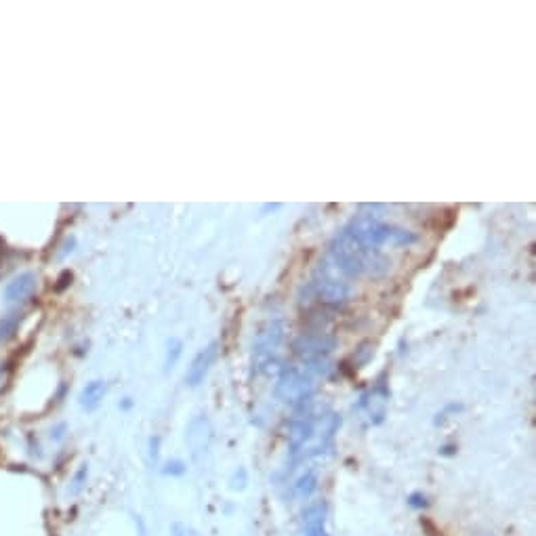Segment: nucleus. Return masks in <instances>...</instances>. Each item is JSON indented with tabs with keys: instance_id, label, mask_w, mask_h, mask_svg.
<instances>
[{
	"instance_id": "f257e3e1",
	"label": "nucleus",
	"mask_w": 536,
	"mask_h": 536,
	"mask_svg": "<svg viewBox=\"0 0 536 536\" xmlns=\"http://www.w3.org/2000/svg\"><path fill=\"white\" fill-rule=\"evenodd\" d=\"M355 244L370 253H379L383 244L389 246H412L419 242V236L400 225L383 223L379 215L373 213H362L349 221V225L343 229Z\"/></svg>"
},
{
	"instance_id": "f03ea898",
	"label": "nucleus",
	"mask_w": 536,
	"mask_h": 536,
	"mask_svg": "<svg viewBox=\"0 0 536 536\" xmlns=\"http://www.w3.org/2000/svg\"><path fill=\"white\" fill-rule=\"evenodd\" d=\"M331 261L335 265V271H341L347 278L358 276H381L389 269V259H385L381 253H370L355 244L347 234H339L328 249Z\"/></svg>"
},
{
	"instance_id": "7ed1b4c3",
	"label": "nucleus",
	"mask_w": 536,
	"mask_h": 536,
	"mask_svg": "<svg viewBox=\"0 0 536 536\" xmlns=\"http://www.w3.org/2000/svg\"><path fill=\"white\" fill-rule=\"evenodd\" d=\"M284 320H271L267 322L261 333L257 335L255 347H253V368L259 375H278L282 370V362H280V347L284 341Z\"/></svg>"
},
{
	"instance_id": "20e7f679",
	"label": "nucleus",
	"mask_w": 536,
	"mask_h": 536,
	"mask_svg": "<svg viewBox=\"0 0 536 536\" xmlns=\"http://www.w3.org/2000/svg\"><path fill=\"white\" fill-rule=\"evenodd\" d=\"M274 391L280 402L299 406L313 398L316 379L309 373H305V370H299L295 366H282V370L278 373V379H276Z\"/></svg>"
},
{
	"instance_id": "39448f33",
	"label": "nucleus",
	"mask_w": 536,
	"mask_h": 536,
	"mask_svg": "<svg viewBox=\"0 0 536 536\" xmlns=\"http://www.w3.org/2000/svg\"><path fill=\"white\" fill-rule=\"evenodd\" d=\"M337 349V337L326 333V331H309L301 333L293 341V351L299 355L303 362H318V360H328L333 351Z\"/></svg>"
},
{
	"instance_id": "423d86ee",
	"label": "nucleus",
	"mask_w": 536,
	"mask_h": 536,
	"mask_svg": "<svg viewBox=\"0 0 536 536\" xmlns=\"http://www.w3.org/2000/svg\"><path fill=\"white\" fill-rule=\"evenodd\" d=\"M309 293L313 295V299H318L322 305L333 307V309H341L345 307V303L349 301V286L337 278H328L322 276L318 280H313L309 284Z\"/></svg>"
},
{
	"instance_id": "0eeeda50",
	"label": "nucleus",
	"mask_w": 536,
	"mask_h": 536,
	"mask_svg": "<svg viewBox=\"0 0 536 536\" xmlns=\"http://www.w3.org/2000/svg\"><path fill=\"white\" fill-rule=\"evenodd\" d=\"M185 442H187V448L192 452V457L196 461H200L206 452H209L211 448V442H213V425L211 421L206 419L204 415L200 417H194L185 429Z\"/></svg>"
},
{
	"instance_id": "6e6552de",
	"label": "nucleus",
	"mask_w": 536,
	"mask_h": 536,
	"mask_svg": "<svg viewBox=\"0 0 536 536\" xmlns=\"http://www.w3.org/2000/svg\"><path fill=\"white\" fill-rule=\"evenodd\" d=\"M217 353H219V343L217 341H213V343L206 345L204 349H200L196 353V358L192 360L187 373H185V385L198 387L206 379V375H209L213 362L217 360Z\"/></svg>"
},
{
	"instance_id": "1a4fd4ad",
	"label": "nucleus",
	"mask_w": 536,
	"mask_h": 536,
	"mask_svg": "<svg viewBox=\"0 0 536 536\" xmlns=\"http://www.w3.org/2000/svg\"><path fill=\"white\" fill-rule=\"evenodd\" d=\"M387 402H389V391L385 385H377L375 389H370L368 393H364L360 398L358 408L366 412V417L370 421V425H379L385 419L387 412Z\"/></svg>"
},
{
	"instance_id": "9d476101",
	"label": "nucleus",
	"mask_w": 536,
	"mask_h": 536,
	"mask_svg": "<svg viewBox=\"0 0 536 536\" xmlns=\"http://www.w3.org/2000/svg\"><path fill=\"white\" fill-rule=\"evenodd\" d=\"M303 536H331L328 534V505L326 501L309 503L301 513Z\"/></svg>"
},
{
	"instance_id": "9b49d317",
	"label": "nucleus",
	"mask_w": 536,
	"mask_h": 536,
	"mask_svg": "<svg viewBox=\"0 0 536 536\" xmlns=\"http://www.w3.org/2000/svg\"><path fill=\"white\" fill-rule=\"evenodd\" d=\"M36 276L25 271L21 276H17L13 282H9V286L5 288V301L7 303H19V301H25L34 295L36 291Z\"/></svg>"
},
{
	"instance_id": "f8f14e48",
	"label": "nucleus",
	"mask_w": 536,
	"mask_h": 536,
	"mask_svg": "<svg viewBox=\"0 0 536 536\" xmlns=\"http://www.w3.org/2000/svg\"><path fill=\"white\" fill-rule=\"evenodd\" d=\"M105 391H107L105 381H91L85 389L80 391V398H78L80 406L85 410H89V412H93L101 404V400L105 398Z\"/></svg>"
},
{
	"instance_id": "ddd939ff",
	"label": "nucleus",
	"mask_w": 536,
	"mask_h": 536,
	"mask_svg": "<svg viewBox=\"0 0 536 536\" xmlns=\"http://www.w3.org/2000/svg\"><path fill=\"white\" fill-rule=\"evenodd\" d=\"M318 492V473L313 469H307L305 473H301L295 484H293V494L299 501H309L313 494Z\"/></svg>"
},
{
	"instance_id": "4468645a",
	"label": "nucleus",
	"mask_w": 536,
	"mask_h": 536,
	"mask_svg": "<svg viewBox=\"0 0 536 536\" xmlns=\"http://www.w3.org/2000/svg\"><path fill=\"white\" fill-rule=\"evenodd\" d=\"M181 353H183V341L181 339H171L169 345H167V358H164V370H167V373L175 368V364L179 362Z\"/></svg>"
},
{
	"instance_id": "2eb2a0df",
	"label": "nucleus",
	"mask_w": 536,
	"mask_h": 536,
	"mask_svg": "<svg viewBox=\"0 0 536 536\" xmlns=\"http://www.w3.org/2000/svg\"><path fill=\"white\" fill-rule=\"evenodd\" d=\"M17 324H19V316L17 313H11V316L0 320V341H9L15 335V331H17Z\"/></svg>"
},
{
	"instance_id": "dca6fc26",
	"label": "nucleus",
	"mask_w": 536,
	"mask_h": 536,
	"mask_svg": "<svg viewBox=\"0 0 536 536\" xmlns=\"http://www.w3.org/2000/svg\"><path fill=\"white\" fill-rule=\"evenodd\" d=\"M185 471H187V465H185L181 459H173V461H169L167 465H164V469H162L164 475H171V477H179V475H183Z\"/></svg>"
},
{
	"instance_id": "f3484780",
	"label": "nucleus",
	"mask_w": 536,
	"mask_h": 536,
	"mask_svg": "<svg viewBox=\"0 0 536 536\" xmlns=\"http://www.w3.org/2000/svg\"><path fill=\"white\" fill-rule=\"evenodd\" d=\"M406 503L412 507V509H427L429 507V499H427V494H423V492H410L408 494V499H406Z\"/></svg>"
},
{
	"instance_id": "a211bd4d",
	"label": "nucleus",
	"mask_w": 536,
	"mask_h": 536,
	"mask_svg": "<svg viewBox=\"0 0 536 536\" xmlns=\"http://www.w3.org/2000/svg\"><path fill=\"white\" fill-rule=\"evenodd\" d=\"M171 536H200L189 524H183V522H175L171 526Z\"/></svg>"
},
{
	"instance_id": "6ab92c4d",
	"label": "nucleus",
	"mask_w": 536,
	"mask_h": 536,
	"mask_svg": "<svg viewBox=\"0 0 536 536\" xmlns=\"http://www.w3.org/2000/svg\"><path fill=\"white\" fill-rule=\"evenodd\" d=\"M87 475H89V469H87V465H82V467L78 469V473L74 475V488H72V492H74V494H78V492H80V488L85 486V480H87Z\"/></svg>"
},
{
	"instance_id": "aec40b11",
	"label": "nucleus",
	"mask_w": 536,
	"mask_h": 536,
	"mask_svg": "<svg viewBox=\"0 0 536 536\" xmlns=\"http://www.w3.org/2000/svg\"><path fill=\"white\" fill-rule=\"evenodd\" d=\"M158 457H160V437L154 435V437H150V459L156 463Z\"/></svg>"
},
{
	"instance_id": "412c9836",
	"label": "nucleus",
	"mask_w": 536,
	"mask_h": 536,
	"mask_svg": "<svg viewBox=\"0 0 536 536\" xmlns=\"http://www.w3.org/2000/svg\"><path fill=\"white\" fill-rule=\"evenodd\" d=\"M68 284H72V274H70V271H63V276L59 278V284H57V291H63Z\"/></svg>"
},
{
	"instance_id": "4be33fe9",
	"label": "nucleus",
	"mask_w": 536,
	"mask_h": 536,
	"mask_svg": "<svg viewBox=\"0 0 536 536\" xmlns=\"http://www.w3.org/2000/svg\"><path fill=\"white\" fill-rule=\"evenodd\" d=\"M63 431H65V425L61 423V425H57V427H55V429L51 431V437H53L55 442H61V440H63V435H65Z\"/></svg>"
},
{
	"instance_id": "5701e85b",
	"label": "nucleus",
	"mask_w": 536,
	"mask_h": 536,
	"mask_svg": "<svg viewBox=\"0 0 536 536\" xmlns=\"http://www.w3.org/2000/svg\"><path fill=\"white\" fill-rule=\"evenodd\" d=\"M455 446H444L442 450H440V455H444V457H450V455H455Z\"/></svg>"
}]
</instances>
